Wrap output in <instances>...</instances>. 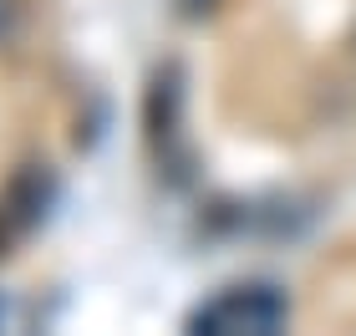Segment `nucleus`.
<instances>
[{
    "label": "nucleus",
    "instance_id": "obj_1",
    "mask_svg": "<svg viewBox=\"0 0 356 336\" xmlns=\"http://www.w3.org/2000/svg\"><path fill=\"white\" fill-rule=\"evenodd\" d=\"M280 321H285V301L265 285H239V291L219 296L214 306L193 316V326H209V331H275Z\"/></svg>",
    "mask_w": 356,
    "mask_h": 336
}]
</instances>
